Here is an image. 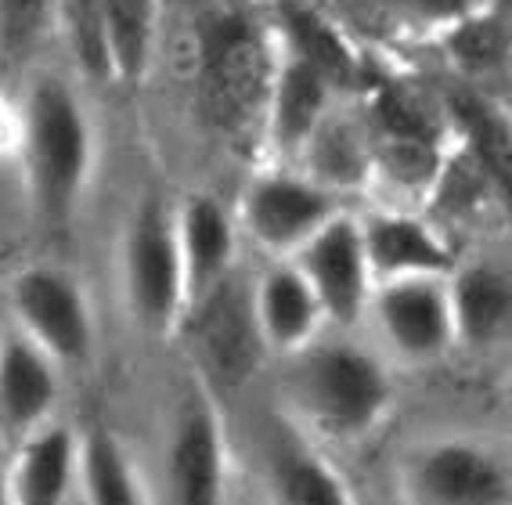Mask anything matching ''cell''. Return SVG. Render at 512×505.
I'll return each instance as SVG.
<instances>
[{"mask_svg":"<svg viewBox=\"0 0 512 505\" xmlns=\"http://www.w3.org/2000/svg\"><path fill=\"white\" fill-rule=\"evenodd\" d=\"M278 65L275 26L235 4L202 11L195 40L199 109L224 138H260Z\"/></svg>","mask_w":512,"mask_h":505,"instance_id":"cell-1","label":"cell"},{"mask_svg":"<svg viewBox=\"0 0 512 505\" xmlns=\"http://www.w3.org/2000/svg\"><path fill=\"white\" fill-rule=\"evenodd\" d=\"M289 415L311 441L357 444L372 437L394 408V379L372 350L314 340L293 354L285 379Z\"/></svg>","mask_w":512,"mask_h":505,"instance_id":"cell-2","label":"cell"},{"mask_svg":"<svg viewBox=\"0 0 512 505\" xmlns=\"http://www.w3.org/2000/svg\"><path fill=\"white\" fill-rule=\"evenodd\" d=\"M33 210L65 228L80 210L94 170V127L80 94L58 76H40L19 109V148Z\"/></svg>","mask_w":512,"mask_h":505,"instance_id":"cell-3","label":"cell"},{"mask_svg":"<svg viewBox=\"0 0 512 505\" xmlns=\"http://www.w3.org/2000/svg\"><path fill=\"white\" fill-rule=\"evenodd\" d=\"M123 293L141 332L170 336L188 318L177 213L166 202H141L123 235Z\"/></svg>","mask_w":512,"mask_h":505,"instance_id":"cell-4","label":"cell"},{"mask_svg":"<svg viewBox=\"0 0 512 505\" xmlns=\"http://www.w3.org/2000/svg\"><path fill=\"white\" fill-rule=\"evenodd\" d=\"M8 303L15 325L33 347H40L55 365L80 368L94 354V311L65 267L33 264L8 282Z\"/></svg>","mask_w":512,"mask_h":505,"instance_id":"cell-5","label":"cell"},{"mask_svg":"<svg viewBox=\"0 0 512 505\" xmlns=\"http://www.w3.org/2000/svg\"><path fill=\"white\" fill-rule=\"evenodd\" d=\"M404 505H512V469L494 448L469 437H440L401 466Z\"/></svg>","mask_w":512,"mask_h":505,"instance_id":"cell-6","label":"cell"},{"mask_svg":"<svg viewBox=\"0 0 512 505\" xmlns=\"http://www.w3.org/2000/svg\"><path fill=\"white\" fill-rule=\"evenodd\" d=\"M339 210L343 206L332 188L314 181L311 174L275 166L246 184L235 221L256 249H264L267 260H293L303 242L325 228Z\"/></svg>","mask_w":512,"mask_h":505,"instance_id":"cell-7","label":"cell"},{"mask_svg":"<svg viewBox=\"0 0 512 505\" xmlns=\"http://www.w3.org/2000/svg\"><path fill=\"white\" fill-rule=\"evenodd\" d=\"M293 264L311 282L321 311H325V322L350 329L368 314L375 278L365 253V239H361V217L339 210L325 228L303 242Z\"/></svg>","mask_w":512,"mask_h":505,"instance_id":"cell-8","label":"cell"},{"mask_svg":"<svg viewBox=\"0 0 512 505\" xmlns=\"http://www.w3.org/2000/svg\"><path fill=\"white\" fill-rule=\"evenodd\" d=\"M166 505L228 502V437L210 394L195 390L181 404L166 441Z\"/></svg>","mask_w":512,"mask_h":505,"instance_id":"cell-9","label":"cell"},{"mask_svg":"<svg viewBox=\"0 0 512 505\" xmlns=\"http://www.w3.org/2000/svg\"><path fill=\"white\" fill-rule=\"evenodd\" d=\"M386 347L408 365H430L455 347L448 278H397L379 282L368 303Z\"/></svg>","mask_w":512,"mask_h":505,"instance_id":"cell-10","label":"cell"},{"mask_svg":"<svg viewBox=\"0 0 512 505\" xmlns=\"http://www.w3.org/2000/svg\"><path fill=\"white\" fill-rule=\"evenodd\" d=\"M372 278L397 282V278H448L458 267V253L448 235L433 221L401 206H383L361 217Z\"/></svg>","mask_w":512,"mask_h":505,"instance_id":"cell-11","label":"cell"},{"mask_svg":"<svg viewBox=\"0 0 512 505\" xmlns=\"http://www.w3.org/2000/svg\"><path fill=\"white\" fill-rule=\"evenodd\" d=\"M336 91L339 87L318 65L278 47L275 83H271V98H267L260 145H267V152L278 159H300L318 127L332 116Z\"/></svg>","mask_w":512,"mask_h":505,"instance_id":"cell-12","label":"cell"},{"mask_svg":"<svg viewBox=\"0 0 512 505\" xmlns=\"http://www.w3.org/2000/svg\"><path fill=\"white\" fill-rule=\"evenodd\" d=\"M177 246L184 267L188 314L228 282L238 246V221L217 195L195 192L177 206Z\"/></svg>","mask_w":512,"mask_h":505,"instance_id":"cell-13","label":"cell"},{"mask_svg":"<svg viewBox=\"0 0 512 505\" xmlns=\"http://www.w3.org/2000/svg\"><path fill=\"white\" fill-rule=\"evenodd\" d=\"M249 307H253L260 347L285 354V358L311 347L325 325L318 296L293 260L267 264V271L256 278L253 293H249Z\"/></svg>","mask_w":512,"mask_h":505,"instance_id":"cell-14","label":"cell"},{"mask_svg":"<svg viewBox=\"0 0 512 505\" xmlns=\"http://www.w3.org/2000/svg\"><path fill=\"white\" fill-rule=\"evenodd\" d=\"M264 487L271 505H357L343 473L296 426H278L264 451Z\"/></svg>","mask_w":512,"mask_h":505,"instance_id":"cell-15","label":"cell"},{"mask_svg":"<svg viewBox=\"0 0 512 505\" xmlns=\"http://www.w3.org/2000/svg\"><path fill=\"white\" fill-rule=\"evenodd\" d=\"M11 505H69L80 491V433L47 423L22 437L8 469Z\"/></svg>","mask_w":512,"mask_h":505,"instance_id":"cell-16","label":"cell"},{"mask_svg":"<svg viewBox=\"0 0 512 505\" xmlns=\"http://www.w3.org/2000/svg\"><path fill=\"white\" fill-rule=\"evenodd\" d=\"M58 404V365L15 332L0 343V423L29 437L51 423Z\"/></svg>","mask_w":512,"mask_h":505,"instance_id":"cell-17","label":"cell"},{"mask_svg":"<svg viewBox=\"0 0 512 505\" xmlns=\"http://www.w3.org/2000/svg\"><path fill=\"white\" fill-rule=\"evenodd\" d=\"M455 347L484 350L512 332V278L491 264H462L448 275Z\"/></svg>","mask_w":512,"mask_h":505,"instance_id":"cell-18","label":"cell"},{"mask_svg":"<svg viewBox=\"0 0 512 505\" xmlns=\"http://www.w3.org/2000/svg\"><path fill=\"white\" fill-rule=\"evenodd\" d=\"M347 19H365L386 33L444 40L448 33L491 15L494 0H336Z\"/></svg>","mask_w":512,"mask_h":505,"instance_id":"cell-19","label":"cell"},{"mask_svg":"<svg viewBox=\"0 0 512 505\" xmlns=\"http://www.w3.org/2000/svg\"><path fill=\"white\" fill-rule=\"evenodd\" d=\"M80 498L87 505H152L127 444L105 426L80 437Z\"/></svg>","mask_w":512,"mask_h":505,"instance_id":"cell-20","label":"cell"},{"mask_svg":"<svg viewBox=\"0 0 512 505\" xmlns=\"http://www.w3.org/2000/svg\"><path fill=\"white\" fill-rule=\"evenodd\" d=\"M105 11V33H109L112 83L145 80L152 51H156L159 0H101Z\"/></svg>","mask_w":512,"mask_h":505,"instance_id":"cell-21","label":"cell"},{"mask_svg":"<svg viewBox=\"0 0 512 505\" xmlns=\"http://www.w3.org/2000/svg\"><path fill=\"white\" fill-rule=\"evenodd\" d=\"M58 26L65 29V44L83 80L112 83L109 33L101 0H58Z\"/></svg>","mask_w":512,"mask_h":505,"instance_id":"cell-22","label":"cell"},{"mask_svg":"<svg viewBox=\"0 0 512 505\" xmlns=\"http://www.w3.org/2000/svg\"><path fill=\"white\" fill-rule=\"evenodd\" d=\"M58 26V0H0V58L26 65Z\"/></svg>","mask_w":512,"mask_h":505,"instance_id":"cell-23","label":"cell"},{"mask_svg":"<svg viewBox=\"0 0 512 505\" xmlns=\"http://www.w3.org/2000/svg\"><path fill=\"white\" fill-rule=\"evenodd\" d=\"M15 148H19V109H11L0 94V152H15Z\"/></svg>","mask_w":512,"mask_h":505,"instance_id":"cell-24","label":"cell"},{"mask_svg":"<svg viewBox=\"0 0 512 505\" xmlns=\"http://www.w3.org/2000/svg\"><path fill=\"white\" fill-rule=\"evenodd\" d=\"M0 505H11V491H8V469L0 466Z\"/></svg>","mask_w":512,"mask_h":505,"instance_id":"cell-25","label":"cell"},{"mask_svg":"<svg viewBox=\"0 0 512 505\" xmlns=\"http://www.w3.org/2000/svg\"><path fill=\"white\" fill-rule=\"evenodd\" d=\"M502 109H505V116H509V127H512V91L502 98Z\"/></svg>","mask_w":512,"mask_h":505,"instance_id":"cell-26","label":"cell"},{"mask_svg":"<svg viewBox=\"0 0 512 505\" xmlns=\"http://www.w3.org/2000/svg\"><path fill=\"white\" fill-rule=\"evenodd\" d=\"M69 505H87V502H83V498H80V491H76V498H73V502H69Z\"/></svg>","mask_w":512,"mask_h":505,"instance_id":"cell-27","label":"cell"}]
</instances>
